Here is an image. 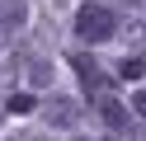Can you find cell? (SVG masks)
<instances>
[{
    "label": "cell",
    "mask_w": 146,
    "mask_h": 141,
    "mask_svg": "<svg viewBox=\"0 0 146 141\" xmlns=\"http://www.w3.org/2000/svg\"><path fill=\"white\" fill-rule=\"evenodd\" d=\"M113 33H118V14L108 5L90 0V5L76 9V38H80V42H108Z\"/></svg>",
    "instance_id": "1"
},
{
    "label": "cell",
    "mask_w": 146,
    "mask_h": 141,
    "mask_svg": "<svg viewBox=\"0 0 146 141\" xmlns=\"http://www.w3.org/2000/svg\"><path fill=\"white\" fill-rule=\"evenodd\" d=\"M42 122L47 127H76L80 122V103L66 99V94H52V99H42Z\"/></svg>",
    "instance_id": "2"
},
{
    "label": "cell",
    "mask_w": 146,
    "mask_h": 141,
    "mask_svg": "<svg viewBox=\"0 0 146 141\" xmlns=\"http://www.w3.org/2000/svg\"><path fill=\"white\" fill-rule=\"evenodd\" d=\"M99 118L113 132H132V113H127V103H118L113 94H99Z\"/></svg>",
    "instance_id": "3"
},
{
    "label": "cell",
    "mask_w": 146,
    "mask_h": 141,
    "mask_svg": "<svg viewBox=\"0 0 146 141\" xmlns=\"http://www.w3.org/2000/svg\"><path fill=\"white\" fill-rule=\"evenodd\" d=\"M71 66H76V75L85 80V89H94V94H104V89H108V80L99 75L94 56H85V52H71Z\"/></svg>",
    "instance_id": "4"
},
{
    "label": "cell",
    "mask_w": 146,
    "mask_h": 141,
    "mask_svg": "<svg viewBox=\"0 0 146 141\" xmlns=\"http://www.w3.org/2000/svg\"><path fill=\"white\" fill-rule=\"evenodd\" d=\"M24 24H29V0H0V28L19 33Z\"/></svg>",
    "instance_id": "5"
},
{
    "label": "cell",
    "mask_w": 146,
    "mask_h": 141,
    "mask_svg": "<svg viewBox=\"0 0 146 141\" xmlns=\"http://www.w3.org/2000/svg\"><path fill=\"white\" fill-rule=\"evenodd\" d=\"M141 71H146L141 56H127V61H123V80H141Z\"/></svg>",
    "instance_id": "6"
},
{
    "label": "cell",
    "mask_w": 146,
    "mask_h": 141,
    "mask_svg": "<svg viewBox=\"0 0 146 141\" xmlns=\"http://www.w3.org/2000/svg\"><path fill=\"white\" fill-rule=\"evenodd\" d=\"M33 108H38L33 94H14V99H10V113H33Z\"/></svg>",
    "instance_id": "7"
},
{
    "label": "cell",
    "mask_w": 146,
    "mask_h": 141,
    "mask_svg": "<svg viewBox=\"0 0 146 141\" xmlns=\"http://www.w3.org/2000/svg\"><path fill=\"white\" fill-rule=\"evenodd\" d=\"M29 80H33V85H47V80H52V66H47V61H33V66H29Z\"/></svg>",
    "instance_id": "8"
},
{
    "label": "cell",
    "mask_w": 146,
    "mask_h": 141,
    "mask_svg": "<svg viewBox=\"0 0 146 141\" xmlns=\"http://www.w3.org/2000/svg\"><path fill=\"white\" fill-rule=\"evenodd\" d=\"M132 113H137V118H146V89H132Z\"/></svg>",
    "instance_id": "9"
},
{
    "label": "cell",
    "mask_w": 146,
    "mask_h": 141,
    "mask_svg": "<svg viewBox=\"0 0 146 141\" xmlns=\"http://www.w3.org/2000/svg\"><path fill=\"white\" fill-rule=\"evenodd\" d=\"M5 38H10V33H5V28H0V47H5Z\"/></svg>",
    "instance_id": "10"
},
{
    "label": "cell",
    "mask_w": 146,
    "mask_h": 141,
    "mask_svg": "<svg viewBox=\"0 0 146 141\" xmlns=\"http://www.w3.org/2000/svg\"><path fill=\"white\" fill-rule=\"evenodd\" d=\"M137 141H146V127H141V132H137Z\"/></svg>",
    "instance_id": "11"
},
{
    "label": "cell",
    "mask_w": 146,
    "mask_h": 141,
    "mask_svg": "<svg viewBox=\"0 0 146 141\" xmlns=\"http://www.w3.org/2000/svg\"><path fill=\"white\" fill-rule=\"evenodd\" d=\"M24 141H42V136H24Z\"/></svg>",
    "instance_id": "12"
},
{
    "label": "cell",
    "mask_w": 146,
    "mask_h": 141,
    "mask_svg": "<svg viewBox=\"0 0 146 141\" xmlns=\"http://www.w3.org/2000/svg\"><path fill=\"white\" fill-rule=\"evenodd\" d=\"M104 141H113V136H104Z\"/></svg>",
    "instance_id": "13"
},
{
    "label": "cell",
    "mask_w": 146,
    "mask_h": 141,
    "mask_svg": "<svg viewBox=\"0 0 146 141\" xmlns=\"http://www.w3.org/2000/svg\"><path fill=\"white\" fill-rule=\"evenodd\" d=\"M80 141H85V136H80Z\"/></svg>",
    "instance_id": "14"
}]
</instances>
